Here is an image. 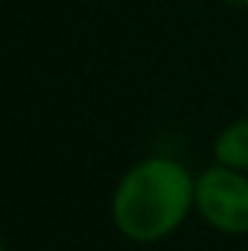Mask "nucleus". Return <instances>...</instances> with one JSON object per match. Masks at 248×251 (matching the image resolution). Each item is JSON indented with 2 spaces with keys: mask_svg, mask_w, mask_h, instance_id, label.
<instances>
[{
  "mask_svg": "<svg viewBox=\"0 0 248 251\" xmlns=\"http://www.w3.org/2000/svg\"><path fill=\"white\" fill-rule=\"evenodd\" d=\"M196 199V173L173 155L134 161L108 199L114 231L134 246H155L181 231Z\"/></svg>",
  "mask_w": 248,
  "mask_h": 251,
  "instance_id": "f257e3e1",
  "label": "nucleus"
},
{
  "mask_svg": "<svg viewBox=\"0 0 248 251\" xmlns=\"http://www.w3.org/2000/svg\"><path fill=\"white\" fill-rule=\"evenodd\" d=\"M193 210L222 237H248V173L222 164L196 173Z\"/></svg>",
  "mask_w": 248,
  "mask_h": 251,
  "instance_id": "f03ea898",
  "label": "nucleus"
},
{
  "mask_svg": "<svg viewBox=\"0 0 248 251\" xmlns=\"http://www.w3.org/2000/svg\"><path fill=\"white\" fill-rule=\"evenodd\" d=\"M0 6H3V0H0Z\"/></svg>",
  "mask_w": 248,
  "mask_h": 251,
  "instance_id": "423d86ee",
  "label": "nucleus"
},
{
  "mask_svg": "<svg viewBox=\"0 0 248 251\" xmlns=\"http://www.w3.org/2000/svg\"><path fill=\"white\" fill-rule=\"evenodd\" d=\"M0 251H6V240L3 237H0Z\"/></svg>",
  "mask_w": 248,
  "mask_h": 251,
  "instance_id": "39448f33",
  "label": "nucleus"
},
{
  "mask_svg": "<svg viewBox=\"0 0 248 251\" xmlns=\"http://www.w3.org/2000/svg\"><path fill=\"white\" fill-rule=\"evenodd\" d=\"M210 155H213V164L248 173V114L228 120L213 134Z\"/></svg>",
  "mask_w": 248,
  "mask_h": 251,
  "instance_id": "7ed1b4c3",
  "label": "nucleus"
},
{
  "mask_svg": "<svg viewBox=\"0 0 248 251\" xmlns=\"http://www.w3.org/2000/svg\"><path fill=\"white\" fill-rule=\"evenodd\" d=\"M240 9H246L248 12V0H240Z\"/></svg>",
  "mask_w": 248,
  "mask_h": 251,
  "instance_id": "20e7f679",
  "label": "nucleus"
}]
</instances>
